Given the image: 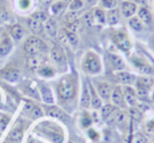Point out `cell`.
Masks as SVG:
<instances>
[{
	"label": "cell",
	"mask_w": 154,
	"mask_h": 143,
	"mask_svg": "<svg viewBox=\"0 0 154 143\" xmlns=\"http://www.w3.org/2000/svg\"><path fill=\"white\" fill-rule=\"evenodd\" d=\"M122 93H124V98H125V102L127 105H133L136 104L137 101V94L136 91L133 88H131L130 85H124L122 86Z\"/></svg>",
	"instance_id": "obj_10"
},
{
	"label": "cell",
	"mask_w": 154,
	"mask_h": 143,
	"mask_svg": "<svg viewBox=\"0 0 154 143\" xmlns=\"http://www.w3.org/2000/svg\"><path fill=\"white\" fill-rule=\"evenodd\" d=\"M50 7H51V12L54 16L61 15V14L64 12V10L68 9V7H66V4H63L60 0H57V1L53 2L51 5H50Z\"/></svg>",
	"instance_id": "obj_29"
},
{
	"label": "cell",
	"mask_w": 154,
	"mask_h": 143,
	"mask_svg": "<svg viewBox=\"0 0 154 143\" xmlns=\"http://www.w3.org/2000/svg\"><path fill=\"white\" fill-rule=\"evenodd\" d=\"M82 67L85 73L89 75H98L103 70L99 56L92 51L86 53L82 62Z\"/></svg>",
	"instance_id": "obj_2"
},
{
	"label": "cell",
	"mask_w": 154,
	"mask_h": 143,
	"mask_svg": "<svg viewBox=\"0 0 154 143\" xmlns=\"http://www.w3.org/2000/svg\"><path fill=\"white\" fill-rule=\"evenodd\" d=\"M20 76L19 70L15 67H7L5 70H0V77L10 82H15L18 80Z\"/></svg>",
	"instance_id": "obj_14"
},
{
	"label": "cell",
	"mask_w": 154,
	"mask_h": 143,
	"mask_svg": "<svg viewBox=\"0 0 154 143\" xmlns=\"http://www.w3.org/2000/svg\"><path fill=\"white\" fill-rule=\"evenodd\" d=\"M117 0H99V4H100V7L103 10H112L115 9L117 7Z\"/></svg>",
	"instance_id": "obj_34"
},
{
	"label": "cell",
	"mask_w": 154,
	"mask_h": 143,
	"mask_svg": "<svg viewBox=\"0 0 154 143\" xmlns=\"http://www.w3.org/2000/svg\"><path fill=\"white\" fill-rule=\"evenodd\" d=\"M115 106L118 107H126V102H125L124 93H122V88L120 86H115L112 91L111 98H110Z\"/></svg>",
	"instance_id": "obj_11"
},
{
	"label": "cell",
	"mask_w": 154,
	"mask_h": 143,
	"mask_svg": "<svg viewBox=\"0 0 154 143\" xmlns=\"http://www.w3.org/2000/svg\"><path fill=\"white\" fill-rule=\"evenodd\" d=\"M84 21L86 22V24L88 25H92L94 23V17H93V13H86L84 15Z\"/></svg>",
	"instance_id": "obj_42"
},
{
	"label": "cell",
	"mask_w": 154,
	"mask_h": 143,
	"mask_svg": "<svg viewBox=\"0 0 154 143\" xmlns=\"http://www.w3.org/2000/svg\"><path fill=\"white\" fill-rule=\"evenodd\" d=\"M45 31L47 32V34L50 37H56L58 33V25H57V21H56L54 18H48V20L45 22Z\"/></svg>",
	"instance_id": "obj_18"
},
{
	"label": "cell",
	"mask_w": 154,
	"mask_h": 143,
	"mask_svg": "<svg viewBox=\"0 0 154 143\" xmlns=\"http://www.w3.org/2000/svg\"><path fill=\"white\" fill-rule=\"evenodd\" d=\"M85 1H86V2L88 3V4H90V5H94L95 3L97 2V0H85Z\"/></svg>",
	"instance_id": "obj_47"
},
{
	"label": "cell",
	"mask_w": 154,
	"mask_h": 143,
	"mask_svg": "<svg viewBox=\"0 0 154 143\" xmlns=\"http://www.w3.org/2000/svg\"><path fill=\"white\" fill-rule=\"evenodd\" d=\"M31 0H19V5L22 10H26L30 7Z\"/></svg>",
	"instance_id": "obj_43"
},
{
	"label": "cell",
	"mask_w": 154,
	"mask_h": 143,
	"mask_svg": "<svg viewBox=\"0 0 154 143\" xmlns=\"http://www.w3.org/2000/svg\"><path fill=\"white\" fill-rule=\"evenodd\" d=\"M115 109H116V107L112 104H107L101 107V116H103V119L107 120L108 118L113 114V112L115 111Z\"/></svg>",
	"instance_id": "obj_35"
},
{
	"label": "cell",
	"mask_w": 154,
	"mask_h": 143,
	"mask_svg": "<svg viewBox=\"0 0 154 143\" xmlns=\"http://www.w3.org/2000/svg\"><path fill=\"white\" fill-rule=\"evenodd\" d=\"M31 17L38 20V21H40L41 23H45L48 20V18H49V16H48V14L45 13V11H37V12H35V13H33Z\"/></svg>",
	"instance_id": "obj_36"
},
{
	"label": "cell",
	"mask_w": 154,
	"mask_h": 143,
	"mask_svg": "<svg viewBox=\"0 0 154 143\" xmlns=\"http://www.w3.org/2000/svg\"><path fill=\"white\" fill-rule=\"evenodd\" d=\"M137 4L132 1H122L120 4V14L125 18H131L137 13Z\"/></svg>",
	"instance_id": "obj_8"
},
{
	"label": "cell",
	"mask_w": 154,
	"mask_h": 143,
	"mask_svg": "<svg viewBox=\"0 0 154 143\" xmlns=\"http://www.w3.org/2000/svg\"><path fill=\"white\" fill-rule=\"evenodd\" d=\"M130 61H131V63L134 65V67L136 68V70H138L140 73L149 75V74H152V72H153L152 66L150 65L145 59L138 57V56H132V57L130 58Z\"/></svg>",
	"instance_id": "obj_7"
},
{
	"label": "cell",
	"mask_w": 154,
	"mask_h": 143,
	"mask_svg": "<svg viewBox=\"0 0 154 143\" xmlns=\"http://www.w3.org/2000/svg\"><path fill=\"white\" fill-rule=\"evenodd\" d=\"M13 49V41L10 37H5L0 41V57L9 55Z\"/></svg>",
	"instance_id": "obj_19"
},
{
	"label": "cell",
	"mask_w": 154,
	"mask_h": 143,
	"mask_svg": "<svg viewBox=\"0 0 154 143\" xmlns=\"http://www.w3.org/2000/svg\"><path fill=\"white\" fill-rule=\"evenodd\" d=\"M24 52L28 56L38 55V54H43L47 51V45L45 43L37 36H31L26 40L23 45Z\"/></svg>",
	"instance_id": "obj_3"
},
{
	"label": "cell",
	"mask_w": 154,
	"mask_h": 143,
	"mask_svg": "<svg viewBox=\"0 0 154 143\" xmlns=\"http://www.w3.org/2000/svg\"><path fill=\"white\" fill-rule=\"evenodd\" d=\"M153 99H154V94H153Z\"/></svg>",
	"instance_id": "obj_49"
},
{
	"label": "cell",
	"mask_w": 154,
	"mask_h": 143,
	"mask_svg": "<svg viewBox=\"0 0 154 143\" xmlns=\"http://www.w3.org/2000/svg\"><path fill=\"white\" fill-rule=\"evenodd\" d=\"M80 105L84 109H88V107L91 106V96L90 90H89V84H84L82 97H80Z\"/></svg>",
	"instance_id": "obj_22"
},
{
	"label": "cell",
	"mask_w": 154,
	"mask_h": 143,
	"mask_svg": "<svg viewBox=\"0 0 154 143\" xmlns=\"http://www.w3.org/2000/svg\"><path fill=\"white\" fill-rule=\"evenodd\" d=\"M93 17L94 21L98 24H106L107 23V16H106V11L101 7H96L93 11Z\"/></svg>",
	"instance_id": "obj_26"
},
{
	"label": "cell",
	"mask_w": 154,
	"mask_h": 143,
	"mask_svg": "<svg viewBox=\"0 0 154 143\" xmlns=\"http://www.w3.org/2000/svg\"><path fill=\"white\" fill-rule=\"evenodd\" d=\"M26 64H28V67L31 70H38V68L42 64H45V57L42 56V54L29 56Z\"/></svg>",
	"instance_id": "obj_16"
},
{
	"label": "cell",
	"mask_w": 154,
	"mask_h": 143,
	"mask_svg": "<svg viewBox=\"0 0 154 143\" xmlns=\"http://www.w3.org/2000/svg\"><path fill=\"white\" fill-rule=\"evenodd\" d=\"M51 59L53 63L59 68H66V58L63 53V49L58 45H54L51 49Z\"/></svg>",
	"instance_id": "obj_6"
},
{
	"label": "cell",
	"mask_w": 154,
	"mask_h": 143,
	"mask_svg": "<svg viewBox=\"0 0 154 143\" xmlns=\"http://www.w3.org/2000/svg\"><path fill=\"white\" fill-rule=\"evenodd\" d=\"M9 19V13L5 7H0V24L5 23L7 20Z\"/></svg>",
	"instance_id": "obj_39"
},
{
	"label": "cell",
	"mask_w": 154,
	"mask_h": 143,
	"mask_svg": "<svg viewBox=\"0 0 154 143\" xmlns=\"http://www.w3.org/2000/svg\"><path fill=\"white\" fill-rule=\"evenodd\" d=\"M148 0H135V3H139L140 5H143V7H146V4H147Z\"/></svg>",
	"instance_id": "obj_46"
},
{
	"label": "cell",
	"mask_w": 154,
	"mask_h": 143,
	"mask_svg": "<svg viewBox=\"0 0 154 143\" xmlns=\"http://www.w3.org/2000/svg\"><path fill=\"white\" fill-rule=\"evenodd\" d=\"M28 26L35 35L42 34L43 30H45V28H43V23H41L40 21H38V20L34 19V18H32V17H30L28 19Z\"/></svg>",
	"instance_id": "obj_23"
},
{
	"label": "cell",
	"mask_w": 154,
	"mask_h": 143,
	"mask_svg": "<svg viewBox=\"0 0 154 143\" xmlns=\"http://www.w3.org/2000/svg\"><path fill=\"white\" fill-rule=\"evenodd\" d=\"M63 34L64 37H66V40L70 43L72 46L76 47L78 42H79V39H78V36H77L76 33H73L71 31L66 30V28H63Z\"/></svg>",
	"instance_id": "obj_30"
},
{
	"label": "cell",
	"mask_w": 154,
	"mask_h": 143,
	"mask_svg": "<svg viewBox=\"0 0 154 143\" xmlns=\"http://www.w3.org/2000/svg\"><path fill=\"white\" fill-rule=\"evenodd\" d=\"M114 44L117 46L118 49H120L124 53H129L132 49V40H131L129 34L124 30L115 31L112 36Z\"/></svg>",
	"instance_id": "obj_4"
},
{
	"label": "cell",
	"mask_w": 154,
	"mask_h": 143,
	"mask_svg": "<svg viewBox=\"0 0 154 143\" xmlns=\"http://www.w3.org/2000/svg\"><path fill=\"white\" fill-rule=\"evenodd\" d=\"M66 28L73 33H77L78 31H80V28H82V22H80L79 19H78V20H76V21L72 22V23L66 24Z\"/></svg>",
	"instance_id": "obj_37"
},
{
	"label": "cell",
	"mask_w": 154,
	"mask_h": 143,
	"mask_svg": "<svg viewBox=\"0 0 154 143\" xmlns=\"http://www.w3.org/2000/svg\"><path fill=\"white\" fill-rule=\"evenodd\" d=\"M89 90H90V96H91V106L95 109H100L101 105H103L101 99L99 97V95L97 94V92L95 91L94 86L91 83H89Z\"/></svg>",
	"instance_id": "obj_21"
},
{
	"label": "cell",
	"mask_w": 154,
	"mask_h": 143,
	"mask_svg": "<svg viewBox=\"0 0 154 143\" xmlns=\"http://www.w3.org/2000/svg\"><path fill=\"white\" fill-rule=\"evenodd\" d=\"M37 72H38L39 75L45 78H51V77H53V76H55V74H56L55 68L52 65H49V64H45V63L42 64V65L38 68Z\"/></svg>",
	"instance_id": "obj_25"
},
{
	"label": "cell",
	"mask_w": 154,
	"mask_h": 143,
	"mask_svg": "<svg viewBox=\"0 0 154 143\" xmlns=\"http://www.w3.org/2000/svg\"><path fill=\"white\" fill-rule=\"evenodd\" d=\"M82 124L84 127H88L92 124V117H91L89 114L87 113H84L82 115Z\"/></svg>",
	"instance_id": "obj_38"
},
{
	"label": "cell",
	"mask_w": 154,
	"mask_h": 143,
	"mask_svg": "<svg viewBox=\"0 0 154 143\" xmlns=\"http://www.w3.org/2000/svg\"><path fill=\"white\" fill-rule=\"evenodd\" d=\"M96 88H97V94L99 95L100 99L106 101L110 100L112 91H113V88H112L111 84L108 83V82H98Z\"/></svg>",
	"instance_id": "obj_12"
},
{
	"label": "cell",
	"mask_w": 154,
	"mask_h": 143,
	"mask_svg": "<svg viewBox=\"0 0 154 143\" xmlns=\"http://www.w3.org/2000/svg\"><path fill=\"white\" fill-rule=\"evenodd\" d=\"M45 113H47V115L50 116V117L56 118V119L60 120V121L64 122V123H68V122L70 121V119H69V116L66 115V114L64 113L62 109H60L59 107H57V106L48 107L47 111H45Z\"/></svg>",
	"instance_id": "obj_13"
},
{
	"label": "cell",
	"mask_w": 154,
	"mask_h": 143,
	"mask_svg": "<svg viewBox=\"0 0 154 143\" xmlns=\"http://www.w3.org/2000/svg\"><path fill=\"white\" fill-rule=\"evenodd\" d=\"M108 60H109V63L111 65V67L113 68L114 70H124L126 68V64H125L124 60H122V57H119L116 54H112L110 53L108 55Z\"/></svg>",
	"instance_id": "obj_15"
},
{
	"label": "cell",
	"mask_w": 154,
	"mask_h": 143,
	"mask_svg": "<svg viewBox=\"0 0 154 143\" xmlns=\"http://www.w3.org/2000/svg\"><path fill=\"white\" fill-rule=\"evenodd\" d=\"M40 93H41V97H42L43 101H45V103L52 104V103L54 102L52 91L48 85H45V84H41L40 85Z\"/></svg>",
	"instance_id": "obj_27"
},
{
	"label": "cell",
	"mask_w": 154,
	"mask_h": 143,
	"mask_svg": "<svg viewBox=\"0 0 154 143\" xmlns=\"http://www.w3.org/2000/svg\"><path fill=\"white\" fill-rule=\"evenodd\" d=\"M88 136L90 139H92V140H96L97 138H98V134H97V132L95 130H93V128H90V130H88Z\"/></svg>",
	"instance_id": "obj_44"
},
{
	"label": "cell",
	"mask_w": 154,
	"mask_h": 143,
	"mask_svg": "<svg viewBox=\"0 0 154 143\" xmlns=\"http://www.w3.org/2000/svg\"><path fill=\"white\" fill-rule=\"evenodd\" d=\"M128 23H129V26H130L133 31H135V32H141V31L143 30V28H145V24L141 22V20L139 19L137 16H133V17L129 18Z\"/></svg>",
	"instance_id": "obj_28"
},
{
	"label": "cell",
	"mask_w": 154,
	"mask_h": 143,
	"mask_svg": "<svg viewBox=\"0 0 154 143\" xmlns=\"http://www.w3.org/2000/svg\"><path fill=\"white\" fill-rule=\"evenodd\" d=\"M57 94L61 101H71L77 94V82L74 76H66L57 84Z\"/></svg>",
	"instance_id": "obj_1"
},
{
	"label": "cell",
	"mask_w": 154,
	"mask_h": 143,
	"mask_svg": "<svg viewBox=\"0 0 154 143\" xmlns=\"http://www.w3.org/2000/svg\"><path fill=\"white\" fill-rule=\"evenodd\" d=\"M30 114H31V116H32V117H34V118H39V117H41V116L43 115L41 109L39 106H36V105H34V107H33V109L30 112Z\"/></svg>",
	"instance_id": "obj_40"
},
{
	"label": "cell",
	"mask_w": 154,
	"mask_h": 143,
	"mask_svg": "<svg viewBox=\"0 0 154 143\" xmlns=\"http://www.w3.org/2000/svg\"><path fill=\"white\" fill-rule=\"evenodd\" d=\"M120 11L115 7V9L109 10L108 12H106V16H107V23L109 25H115L119 22L120 18Z\"/></svg>",
	"instance_id": "obj_20"
},
{
	"label": "cell",
	"mask_w": 154,
	"mask_h": 143,
	"mask_svg": "<svg viewBox=\"0 0 154 143\" xmlns=\"http://www.w3.org/2000/svg\"><path fill=\"white\" fill-rule=\"evenodd\" d=\"M137 17L141 20L145 25L151 26L152 23H153V16H152V13L147 7H143V5H140V7L137 9Z\"/></svg>",
	"instance_id": "obj_9"
},
{
	"label": "cell",
	"mask_w": 154,
	"mask_h": 143,
	"mask_svg": "<svg viewBox=\"0 0 154 143\" xmlns=\"http://www.w3.org/2000/svg\"><path fill=\"white\" fill-rule=\"evenodd\" d=\"M80 17V12H76V11H69L66 12V14H64L63 16V19L64 21L66 22V24L69 23H72V22L76 21V20H78Z\"/></svg>",
	"instance_id": "obj_31"
},
{
	"label": "cell",
	"mask_w": 154,
	"mask_h": 143,
	"mask_svg": "<svg viewBox=\"0 0 154 143\" xmlns=\"http://www.w3.org/2000/svg\"><path fill=\"white\" fill-rule=\"evenodd\" d=\"M85 7V0H72L69 4L68 10L69 11H76L80 12Z\"/></svg>",
	"instance_id": "obj_33"
},
{
	"label": "cell",
	"mask_w": 154,
	"mask_h": 143,
	"mask_svg": "<svg viewBox=\"0 0 154 143\" xmlns=\"http://www.w3.org/2000/svg\"><path fill=\"white\" fill-rule=\"evenodd\" d=\"M116 79H117L118 82H120L124 85H131V84L135 83V81H136V77L133 74L124 72V70H119V72L116 73Z\"/></svg>",
	"instance_id": "obj_17"
},
{
	"label": "cell",
	"mask_w": 154,
	"mask_h": 143,
	"mask_svg": "<svg viewBox=\"0 0 154 143\" xmlns=\"http://www.w3.org/2000/svg\"><path fill=\"white\" fill-rule=\"evenodd\" d=\"M147 142H148V139L143 134H140V133L135 135L134 139H133V143H147Z\"/></svg>",
	"instance_id": "obj_41"
},
{
	"label": "cell",
	"mask_w": 154,
	"mask_h": 143,
	"mask_svg": "<svg viewBox=\"0 0 154 143\" xmlns=\"http://www.w3.org/2000/svg\"><path fill=\"white\" fill-rule=\"evenodd\" d=\"M10 34H11V37L16 41H19L23 38L24 34H26V31H24L23 26L20 25V24H14L11 28V31H10Z\"/></svg>",
	"instance_id": "obj_24"
},
{
	"label": "cell",
	"mask_w": 154,
	"mask_h": 143,
	"mask_svg": "<svg viewBox=\"0 0 154 143\" xmlns=\"http://www.w3.org/2000/svg\"><path fill=\"white\" fill-rule=\"evenodd\" d=\"M60 1H61L63 4H66V7H69V4L71 3V1H72V0H60Z\"/></svg>",
	"instance_id": "obj_48"
},
{
	"label": "cell",
	"mask_w": 154,
	"mask_h": 143,
	"mask_svg": "<svg viewBox=\"0 0 154 143\" xmlns=\"http://www.w3.org/2000/svg\"><path fill=\"white\" fill-rule=\"evenodd\" d=\"M22 135H23V130H22L21 126H17L15 127L10 134V138L13 142H20L22 138Z\"/></svg>",
	"instance_id": "obj_32"
},
{
	"label": "cell",
	"mask_w": 154,
	"mask_h": 143,
	"mask_svg": "<svg viewBox=\"0 0 154 143\" xmlns=\"http://www.w3.org/2000/svg\"><path fill=\"white\" fill-rule=\"evenodd\" d=\"M135 85H136L135 91H136L137 97H146L148 96L150 90L154 86V78L148 75L140 76L136 78Z\"/></svg>",
	"instance_id": "obj_5"
},
{
	"label": "cell",
	"mask_w": 154,
	"mask_h": 143,
	"mask_svg": "<svg viewBox=\"0 0 154 143\" xmlns=\"http://www.w3.org/2000/svg\"><path fill=\"white\" fill-rule=\"evenodd\" d=\"M40 3L43 5V7H50V5L53 3V0H40Z\"/></svg>",
	"instance_id": "obj_45"
}]
</instances>
